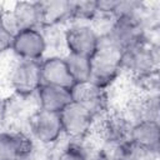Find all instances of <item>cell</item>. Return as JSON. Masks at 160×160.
<instances>
[{"label":"cell","instance_id":"6da1fadb","mask_svg":"<svg viewBox=\"0 0 160 160\" xmlns=\"http://www.w3.org/2000/svg\"><path fill=\"white\" fill-rule=\"evenodd\" d=\"M122 51L106 39H100L98 49L90 56V82L110 89L122 75Z\"/></svg>","mask_w":160,"mask_h":160},{"label":"cell","instance_id":"7a4b0ae2","mask_svg":"<svg viewBox=\"0 0 160 160\" xmlns=\"http://www.w3.org/2000/svg\"><path fill=\"white\" fill-rule=\"evenodd\" d=\"M159 70V45L151 39H142L122 52L121 71L129 79H140Z\"/></svg>","mask_w":160,"mask_h":160},{"label":"cell","instance_id":"3957f363","mask_svg":"<svg viewBox=\"0 0 160 160\" xmlns=\"http://www.w3.org/2000/svg\"><path fill=\"white\" fill-rule=\"evenodd\" d=\"M5 79L12 95L21 98L35 96L42 85L40 61L15 58L6 69Z\"/></svg>","mask_w":160,"mask_h":160},{"label":"cell","instance_id":"277c9868","mask_svg":"<svg viewBox=\"0 0 160 160\" xmlns=\"http://www.w3.org/2000/svg\"><path fill=\"white\" fill-rule=\"evenodd\" d=\"M28 132L36 144L45 146L56 145L64 138L60 115L38 109L29 119Z\"/></svg>","mask_w":160,"mask_h":160},{"label":"cell","instance_id":"5b68a950","mask_svg":"<svg viewBox=\"0 0 160 160\" xmlns=\"http://www.w3.org/2000/svg\"><path fill=\"white\" fill-rule=\"evenodd\" d=\"M99 40L89 22H69L65 26L64 41L69 54L90 58L98 49Z\"/></svg>","mask_w":160,"mask_h":160},{"label":"cell","instance_id":"8992f818","mask_svg":"<svg viewBox=\"0 0 160 160\" xmlns=\"http://www.w3.org/2000/svg\"><path fill=\"white\" fill-rule=\"evenodd\" d=\"M64 136L70 140H84L92 130L95 116L76 102H70L59 112Z\"/></svg>","mask_w":160,"mask_h":160},{"label":"cell","instance_id":"52a82bcc","mask_svg":"<svg viewBox=\"0 0 160 160\" xmlns=\"http://www.w3.org/2000/svg\"><path fill=\"white\" fill-rule=\"evenodd\" d=\"M72 101L86 109L95 118L105 114L110 109V94L90 81L75 84L71 89Z\"/></svg>","mask_w":160,"mask_h":160},{"label":"cell","instance_id":"ba28073f","mask_svg":"<svg viewBox=\"0 0 160 160\" xmlns=\"http://www.w3.org/2000/svg\"><path fill=\"white\" fill-rule=\"evenodd\" d=\"M11 51L18 59L41 61L48 51L41 29H26L19 31L14 36Z\"/></svg>","mask_w":160,"mask_h":160},{"label":"cell","instance_id":"9c48e42d","mask_svg":"<svg viewBox=\"0 0 160 160\" xmlns=\"http://www.w3.org/2000/svg\"><path fill=\"white\" fill-rule=\"evenodd\" d=\"M35 141L29 132L15 129L0 130V160H16L29 156Z\"/></svg>","mask_w":160,"mask_h":160},{"label":"cell","instance_id":"30bf717a","mask_svg":"<svg viewBox=\"0 0 160 160\" xmlns=\"http://www.w3.org/2000/svg\"><path fill=\"white\" fill-rule=\"evenodd\" d=\"M41 81L44 85H54L65 89H71L75 82L69 72L64 55L62 56H45L40 61Z\"/></svg>","mask_w":160,"mask_h":160},{"label":"cell","instance_id":"8fae6325","mask_svg":"<svg viewBox=\"0 0 160 160\" xmlns=\"http://www.w3.org/2000/svg\"><path fill=\"white\" fill-rule=\"evenodd\" d=\"M35 99L39 109L58 114L72 102L70 89L44 84L35 94Z\"/></svg>","mask_w":160,"mask_h":160},{"label":"cell","instance_id":"7c38bea8","mask_svg":"<svg viewBox=\"0 0 160 160\" xmlns=\"http://www.w3.org/2000/svg\"><path fill=\"white\" fill-rule=\"evenodd\" d=\"M40 6V29L68 25L70 22V1L50 0L39 1Z\"/></svg>","mask_w":160,"mask_h":160},{"label":"cell","instance_id":"4fadbf2b","mask_svg":"<svg viewBox=\"0 0 160 160\" xmlns=\"http://www.w3.org/2000/svg\"><path fill=\"white\" fill-rule=\"evenodd\" d=\"M134 144L142 146L155 154H159L160 148V124L156 121H138L134 122L130 131V139Z\"/></svg>","mask_w":160,"mask_h":160},{"label":"cell","instance_id":"5bb4252c","mask_svg":"<svg viewBox=\"0 0 160 160\" xmlns=\"http://www.w3.org/2000/svg\"><path fill=\"white\" fill-rule=\"evenodd\" d=\"M18 30L40 29V6L39 1H18L11 6Z\"/></svg>","mask_w":160,"mask_h":160},{"label":"cell","instance_id":"9a60e30c","mask_svg":"<svg viewBox=\"0 0 160 160\" xmlns=\"http://www.w3.org/2000/svg\"><path fill=\"white\" fill-rule=\"evenodd\" d=\"M64 59L75 84L90 80V58L66 52Z\"/></svg>","mask_w":160,"mask_h":160},{"label":"cell","instance_id":"2e32d148","mask_svg":"<svg viewBox=\"0 0 160 160\" xmlns=\"http://www.w3.org/2000/svg\"><path fill=\"white\" fill-rule=\"evenodd\" d=\"M86 155L88 149L82 140L68 139V141L61 145L59 150H54L52 160H86Z\"/></svg>","mask_w":160,"mask_h":160},{"label":"cell","instance_id":"e0dca14e","mask_svg":"<svg viewBox=\"0 0 160 160\" xmlns=\"http://www.w3.org/2000/svg\"><path fill=\"white\" fill-rule=\"evenodd\" d=\"M96 14V1H70V22H89Z\"/></svg>","mask_w":160,"mask_h":160},{"label":"cell","instance_id":"ac0fdd59","mask_svg":"<svg viewBox=\"0 0 160 160\" xmlns=\"http://www.w3.org/2000/svg\"><path fill=\"white\" fill-rule=\"evenodd\" d=\"M116 21H118V16L115 14L102 12V11L96 10V14L92 16V19L89 21V24L92 28V30L95 31V34L99 36V39H102L111 32Z\"/></svg>","mask_w":160,"mask_h":160},{"label":"cell","instance_id":"d6986e66","mask_svg":"<svg viewBox=\"0 0 160 160\" xmlns=\"http://www.w3.org/2000/svg\"><path fill=\"white\" fill-rule=\"evenodd\" d=\"M159 154H155L142 146L126 141L121 144L119 160H158Z\"/></svg>","mask_w":160,"mask_h":160},{"label":"cell","instance_id":"ffe728a7","mask_svg":"<svg viewBox=\"0 0 160 160\" xmlns=\"http://www.w3.org/2000/svg\"><path fill=\"white\" fill-rule=\"evenodd\" d=\"M14 35H11L6 29H4L0 25V56L6 54L8 51H11Z\"/></svg>","mask_w":160,"mask_h":160},{"label":"cell","instance_id":"44dd1931","mask_svg":"<svg viewBox=\"0 0 160 160\" xmlns=\"http://www.w3.org/2000/svg\"><path fill=\"white\" fill-rule=\"evenodd\" d=\"M8 124V100L0 98V130L5 129Z\"/></svg>","mask_w":160,"mask_h":160},{"label":"cell","instance_id":"7402d4cb","mask_svg":"<svg viewBox=\"0 0 160 160\" xmlns=\"http://www.w3.org/2000/svg\"><path fill=\"white\" fill-rule=\"evenodd\" d=\"M16 160H30V159H29V156H24V158H19Z\"/></svg>","mask_w":160,"mask_h":160},{"label":"cell","instance_id":"603a6c76","mask_svg":"<svg viewBox=\"0 0 160 160\" xmlns=\"http://www.w3.org/2000/svg\"><path fill=\"white\" fill-rule=\"evenodd\" d=\"M0 98H2V96H1V90H0Z\"/></svg>","mask_w":160,"mask_h":160}]
</instances>
